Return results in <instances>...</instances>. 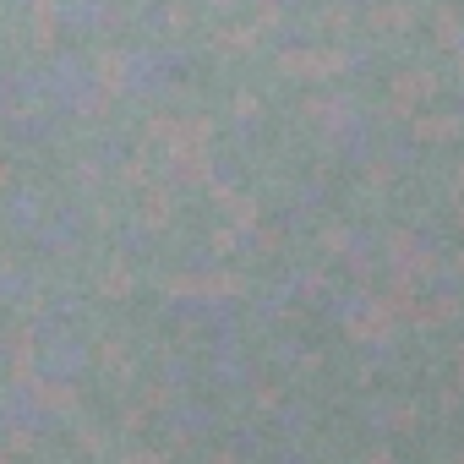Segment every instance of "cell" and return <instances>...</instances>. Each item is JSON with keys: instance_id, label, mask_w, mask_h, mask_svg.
<instances>
[]
</instances>
